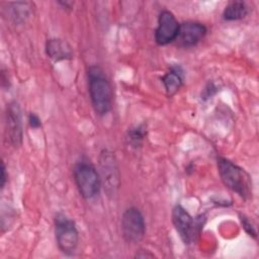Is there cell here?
<instances>
[{"label": "cell", "mask_w": 259, "mask_h": 259, "mask_svg": "<svg viewBox=\"0 0 259 259\" xmlns=\"http://www.w3.org/2000/svg\"><path fill=\"white\" fill-rule=\"evenodd\" d=\"M88 91L92 107L96 114L104 115L112 107L113 93L111 84L104 71L97 65L90 66L87 71Z\"/></svg>", "instance_id": "1"}, {"label": "cell", "mask_w": 259, "mask_h": 259, "mask_svg": "<svg viewBox=\"0 0 259 259\" xmlns=\"http://www.w3.org/2000/svg\"><path fill=\"white\" fill-rule=\"evenodd\" d=\"M218 169L220 177L226 187L247 200L252 197L253 184L251 176L240 166L229 159L219 157Z\"/></svg>", "instance_id": "2"}, {"label": "cell", "mask_w": 259, "mask_h": 259, "mask_svg": "<svg viewBox=\"0 0 259 259\" xmlns=\"http://www.w3.org/2000/svg\"><path fill=\"white\" fill-rule=\"evenodd\" d=\"M74 181L80 195L85 199L95 197L101 188V179L95 167L88 161L77 162L73 169Z\"/></svg>", "instance_id": "3"}, {"label": "cell", "mask_w": 259, "mask_h": 259, "mask_svg": "<svg viewBox=\"0 0 259 259\" xmlns=\"http://www.w3.org/2000/svg\"><path fill=\"white\" fill-rule=\"evenodd\" d=\"M57 245L65 255H73L79 243V232L75 222L63 212H58L54 219Z\"/></svg>", "instance_id": "4"}, {"label": "cell", "mask_w": 259, "mask_h": 259, "mask_svg": "<svg viewBox=\"0 0 259 259\" xmlns=\"http://www.w3.org/2000/svg\"><path fill=\"white\" fill-rule=\"evenodd\" d=\"M172 223L185 245H190L195 241L202 227L201 220L193 219L180 204H176L172 209Z\"/></svg>", "instance_id": "5"}, {"label": "cell", "mask_w": 259, "mask_h": 259, "mask_svg": "<svg viewBox=\"0 0 259 259\" xmlns=\"http://www.w3.org/2000/svg\"><path fill=\"white\" fill-rule=\"evenodd\" d=\"M121 231L124 240L131 244L140 243L146 234V223L141 210L135 206L126 208L121 218Z\"/></svg>", "instance_id": "6"}, {"label": "cell", "mask_w": 259, "mask_h": 259, "mask_svg": "<svg viewBox=\"0 0 259 259\" xmlns=\"http://www.w3.org/2000/svg\"><path fill=\"white\" fill-rule=\"evenodd\" d=\"M99 162L101 184L104 185L108 195H113L116 193L119 186V175L114 155L111 152L104 150L100 154Z\"/></svg>", "instance_id": "7"}, {"label": "cell", "mask_w": 259, "mask_h": 259, "mask_svg": "<svg viewBox=\"0 0 259 259\" xmlns=\"http://www.w3.org/2000/svg\"><path fill=\"white\" fill-rule=\"evenodd\" d=\"M180 23L169 10H162L158 17L155 40L159 46H166L176 40Z\"/></svg>", "instance_id": "8"}, {"label": "cell", "mask_w": 259, "mask_h": 259, "mask_svg": "<svg viewBox=\"0 0 259 259\" xmlns=\"http://www.w3.org/2000/svg\"><path fill=\"white\" fill-rule=\"evenodd\" d=\"M6 127L10 143L14 147H19L22 144V117L21 109L16 101H11L6 107Z\"/></svg>", "instance_id": "9"}, {"label": "cell", "mask_w": 259, "mask_h": 259, "mask_svg": "<svg viewBox=\"0 0 259 259\" xmlns=\"http://www.w3.org/2000/svg\"><path fill=\"white\" fill-rule=\"evenodd\" d=\"M206 27L200 22L186 21L180 24L176 42L182 48H192L196 46L206 34Z\"/></svg>", "instance_id": "10"}, {"label": "cell", "mask_w": 259, "mask_h": 259, "mask_svg": "<svg viewBox=\"0 0 259 259\" xmlns=\"http://www.w3.org/2000/svg\"><path fill=\"white\" fill-rule=\"evenodd\" d=\"M164 84L166 93L168 96H173L183 85L184 82V71L181 66L174 65L169 68V70L161 78Z\"/></svg>", "instance_id": "11"}, {"label": "cell", "mask_w": 259, "mask_h": 259, "mask_svg": "<svg viewBox=\"0 0 259 259\" xmlns=\"http://www.w3.org/2000/svg\"><path fill=\"white\" fill-rule=\"evenodd\" d=\"M46 53L48 57L55 62L70 60L72 58V51L70 46L60 38H50L46 44Z\"/></svg>", "instance_id": "12"}, {"label": "cell", "mask_w": 259, "mask_h": 259, "mask_svg": "<svg viewBox=\"0 0 259 259\" xmlns=\"http://www.w3.org/2000/svg\"><path fill=\"white\" fill-rule=\"evenodd\" d=\"M249 8L243 1L230 2L223 11V18L227 21L239 20L244 18L248 14Z\"/></svg>", "instance_id": "13"}, {"label": "cell", "mask_w": 259, "mask_h": 259, "mask_svg": "<svg viewBox=\"0 0 259 259\" xmlns=\"http://www.w3.org/2000/svg\"><path fill=\"white\" fill-rule=\"evenodd\" d=\"M146 135H147V131L144 124H139L130 128L127 131L126 138H125L127 141V145L131 148L138 149L139 147L142 146Z\"/></svg>", "instance_id": "14"}, {"label": "cell", "mask_w": 259, "mask_h": 259, "mask_svg": "<svg viewBox=\"0 0 259 259\" xmlns=\"http://www.w3.org/2000/svg\"><path fill=\"white\" fill-rule=\"evenodd\" d=\"M11 14L10 16L14 19V21H23L29 15V3L27 2H14L11 3Z\"/></svg>", "instance_id": "15"}, {"label": "cell", "mask_w": 259, "mask_h": 259, "mask_svg": "<svg viewBox=\"0 0 259 259\" xmlns=\"http://www.w3.org/2000/svg\"><path fill=\"white\" fill-rule=\"evenodd\" d=\"M240 221H241V224H242L244 230L246 231V233L249 234V236H252L253 238H256L257 237V232L255 230L254 225L249 220V218H247L245 214H240Z\"/></svg>", "instance_id": "16"}, {"label": "cell", "mask_w": 259, "mask_h": 259, "mask_svg": "<svg viewBox=\"0 0 259 259\" xmlns=\"http://www.w3.org/2000/svg\"><path fill=\"white\" fill-rule=\"evenodd\" d=\"M28 123H29L30 127H32V128H38L41 126V121H40L38 115H36L33 112H31L28 115Z\"/></svg>", "instance_id": "17"}, {"label": "cell", "mask_w": 259, "mask_h": 259, "mask_svg": "<svg viewBox=\"0 0 259 259\" xmlns=\"http://www.w3.org/2000/svg\"><path fill=\"white\" fill-rule=\"evenodd\" d=\"M217 92V87L213 85V83H209L203 90V93H202V97L203 99H207L209 97H211L214 93Z\"/></svg>", "instance_id": "18"}, {"label": "cell", "mask_w": 259, "mask_h": 259, "mask_svg": "<svg viewBox=\"0 0 259 259\" xmlns=\"http://www.w3.org/2000/svg\"><path fill=\"white\" fill-rule=\"evenodd\" d=\"M5 182H6V168H5L4 162H2V163H1V177H0V186H1V189L4 188Z\"/></svg>", "instance_id": "19"}]
</instances>
